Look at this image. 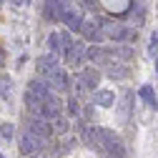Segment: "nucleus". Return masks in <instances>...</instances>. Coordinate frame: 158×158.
Masks as SVG:
<instances>
[{
    "instance_id": "nucleus-24",
    "label": "nucleus",
    "mask_w": 158,
    "mask_h": 158,
    "mask_svg": "<svg viewBox=\"0 0 158 158\" xmlns=\"http://www.w3.org/2000/svg\"><path fill=\"white\" fill-rule=\"evenodd\" d=\"M68 110H70V115H78V113H81V103H78V98H75V95H70V101H68Z\"/></svg>"
},
{
    "instance_id": "nucleus-30",
    "label": "nucleus",
    "mask_w": 158,
    "mask_h": 158,
    "mask_svg": "<svg viewBox=\"0 0 158 158\" xmlns=\"http://www.w3.org/2000/svg\"><path fill=\"white\" fill-rule=\"evenodd\" d=\"M156 70H158V63H156Z\"/></svg>"
},
{
    "instance_id": "nucleus-20",
    "label": "nucleus",
    "mask_w": 158,
    "mask_h": 158,
    "mask_svg": "<svg viewBox=\"0 0 158 158\" xmlns=\"http://www.w3.org/2000/svg\"><path fill=\"white\" fill-rule=\"evenodd\" d=\"M141 98H143V101H146L151 108H156V93H153L151 85H143V88H141Z\"/></svg>"
},
{
    "instance_id": "nucleus-18",
    "label": "nucleus",
    "mask_w": 158,
    "mask_h": 158,
    "mask_svg": "<svg viewBox=\"0 0 158 158\" xmlns=\"http://www.w3.org/2000/svg\"><path fill=\"white\" fill-rule=\"evenodd\" d=\"M108 78H123L126 73H128V68L123 65V63H113V65H108Z\"/></svg>"
},
{
    "instance_id": "nucleus-11",
    "label": "nucleus",
    "mask_w": 158,
    "mask_h": 158,
    "mask_svg": "<svg viewBox=\"0 0 158 158\" xmlns=\"http://www.w3.org/2000/svg\"><path fill=\"white\" fill-rule=\"evenodd\" d=\"M30 131H33V133H38L40 138H48V135L53 133V126H48V118H33Z\"/></svg>"
},
{
    "instance_id": "nucleus-29",
    "label": "nucleus",
    "mask_w": 158,
    "mask_h": 158,
    "mask_svg": "<svg viewBox=\"0 0 158 158\" xmlns=\"http://www.w3.org/2000/svg\"><path fill=\"white\" fill-rule=\"evenodd\" d=\"M0 158H5V156H3V153H0Z\"/></svg>"
},
{
    "instance_id": "nucleus-3",
    "label": "nucleus",
    "mask_w": 158,
    "mask_h": 158,
    "mask_svg": "<svg viewBox=\"0 0 158 158\" xmlns=\"http://www.w3.org/2000/svg\"><path fill=\"white\" fill-rule=\"evenodd\" d=\"M81 33L88 38V40H93V43H101L103 40V23H98V20H83V25H81Z\"/></svg>"
},
{
    "instance_id": "nucleus-9",
    "label": "nucleus",
    "mask_w": 158,
    "mask_h": 158,
    "mask_svg": "<svg viewBox=\"0 0 158 158\" xmlns=\"http://www.w3.org/2000/svg\"><path fill=\"white\" fill-rule=\"evenodd\" d=\"M38 70H40L43 75L55 73V70H58V58H55V53H53V55H43L40 60H38Z\"/></svg>"
},
{
    "instance_id": "nucleus-16",
    "label": "nucleus",
    "mask_w": 158,
    "mask_h": 158,
    "mask_svg": "<svg viewBox=\"0 0 158 158\" xmlns=\"http://www.w3.org/2000/svg\"><path fill=\"white\" fill-rule=\"evenodd\" d=\"M131 101H133V95L131 93H123V101H121V108H118V118H121V123L128 121V115H131Z\"/></svg>"
},
{
    "instance_id": "nucleus-5",
    "label": "nucleus",
    "mask_w": 158,
    "mask_h": 158,
    "mask_svg": "<svg viewBox=\"0 0 158 158\" xmlns=\"http://www.w3.org/2000/svg\"><path fill=\"white\" fill-rule=\"evenodd\" d=\"M68 5H70L68 0H48L45 3V18H50V20H63Z\"/></svg>"
},
{
    "instance_id": "nucleus-25",
    "label": "nucleus",
    "mask_w": 158,
    "mask_h": 158,
    "mask_svg": "<svg viewBox=\"0 0 158 158\" xmlns=\"http://www.w3.org/2000/svg\"><path fill=\"white\" fill-rule=\"evenodd\" d=\"M115 55H121V58H131L133 55V48H128V45H121L115 50Z\"/></svg>"
},
{
    "instance_id": "nucleus-7",
    "label": "nucleus",
    "mask_w": 158,
    "mask_h": 158,
    "mask_svg": "<svg viewBox=\"0 0 158 158\" xmlns=\"http://www.w3.org/2000/svg\"><path fill=\"white\" fill-rule=\"evenodd\" d=\"M85 55H88V60H90L93 65H106V63L110 60V53L103 50L101 45H90V48L85 50Z\"/></svg>"
},
{
    "instance_id": "nucleus-4",
    "label": "nucleus",
    "mask_w": 158,
    "mask_h": 158,
    "mask_svg": "<svg viewBox=\"0 0 158 158\" xmlns=\"http://www.w3.org/2000/svg\"><path fill=\"white\" fill-rule=\"evenodd\" d=\"M83 143H85L88 148H101V146H103V128L85 126V128H83Z\"/></svg>"
},
{
    "instance_id": "nucleus-6",
    "label": "nucleus",
    "mask_w": 158,
    "mask_h": 158,
    "mask_svg": "<svg viewBox=\"0 0 158 158\" xmlns=\"http://www.w3.org/2000/svg\"><path fill=\"white\" fill-rule=\"evenodd\" d=\"M63 23L68 25V30H81V25H83V15H81V10H78L75 5H68L65 15H63Z\"/></svg>"
},
{
    "instance_id": "nucleus-28",
    "label": "nucleus",
    "mask_w": 158,
    "mask_h": 158,
    "mask_svg": "<svg viewBox=\"0 0 158 158\" xmlns=\"http://www.w3.org/2000/svg\"><path fill=\"white\" fill-rule=\"evenodd\" d=\"M33 158H40V156H38V153H35V156H33Z\"/></svg>"
},
{
    "instance_id": "nucleus-17",
    "label": "nucleus",
    "mask_w": 158,
    "mask_h": 158,
    "mask_svg": "<svg viewBox=\"0 0 158 158\" xmlns=\"http://www.w3.org/2000/svg\"><path fill=\"white\" fill-rule=\"evenodd\" d=\"M81 78H83V83H85L88 88H93V85H98V83H101V73H98L95 68H85Z\"/></svg>"
},
{
    "instance_id": "nucleus-2",
    "label": "nucleus",
    "mask_w": 158,
    "mask_h": 158,
    "mask_svg": "<svg viewBox=\"0 0 158 158\" xmlns=\"http://www.w3.org/2000/svg\"><path fill=\"white\" fill-rule=\"evenodd\" d=\"M43 141H45V138H40L38 133L25 131V133L20 135V153H25V156H35L38 151L43 148Z\"/></svg>"
},
{
    "instance_id": "nucleus-14",
    "label": "nucleus",
    "mask_w": 158,
    "mask_h": 158,
    "mask_svg": "<svg viewBox=\"0 0 158 158\" xmlns=\"http://www.w3.org/2000/svg\"><path fill=\"white\" fill-rule=\"evenodd\" d=\"M0 95H3V101H13V78L8 73L0 75Z\"/></svg>"
},
{
    "instance_id": "nucleus-19",
    "label": "nucleus",
    "mask_w": 158,
    "mask_h": 158,
    "mask_svg": "<svg viewBox=\"0 0 158 158\" xmlns=\"http://www.w3.org/2000/svg\"><path fill=\"white\" fill-rule=\"evenodd\" d=\"M48 48H50V53H60L63 50V40H60V35H58V33H50L48 35Z\"/></svg>"
},
{
    "instance_id": "nucleus-13",
    "label": "nucleus",
    "mask_w": 158,
    "mask_h": 158,
    "mask_svg": "<svg viewBox=\"0 0 158 158\" xmlns=\"http://www.w3.org/2000/svg\"><path fill=\"white\" fill-rule=\"evenodd\" d=\"M43 106H45V118H48V121H53V118L60 115V101H58L55 95H50Z\"/></svg>"
},
{
    "instance_id": "nucleus-26",
    "label": "nucleus",
    "mask_w": 158,
    "mask_h": 158,
    "mask_svg": "<svg viewBox=\"0 0 158 158\" xmlns=\"http://www.w3.org/2000/svg\"><path fill=\"white\" fill-rule=\"evenodd\" d=\"M148 53L153 55V53H158V33H153V38H151V45H148Z\"/></svg>"
},
{
    "instance_id": "nucleus-15",
    "label": "nucleus",
    "mask_w": 158,
    "mask_h": 158,
    "mask_svg": "<svg viewBox=\"0 0 158 158\" xmlns=\"http://www.w3.org/2000/svg\"><path fill=\"white\" fill-rule=\"evenodd\" d=\"M93 101H95V106H101V108H110V106L115 103V98H113L110 90H98V93L93 95Z\"/></svg>"
},
{
    "instance_id": "nucleus-10",
    "label": "nucleus",
    "mask_w": 158,
    "mask_h": 158,
    "mask_svg": "<svg viewBox=\"0 0 158 158\" xmlns=\"http://www.w3.org/2000/svg\"><path fill=\"white\" fill-rule=\"evenodd\" d=\"M48 83H50L55 90H68V85H70V83H68V75H65L60 68H58L55 73H50V75H48Z\"/></svg>"
},
{
    "instance_id": "nucleus-22",
    "label": "nucleus",
    "mask_w": 158,
    "mask_h": 158,
    "mask_svg": "<svg viewBox=\"0 0 158 158\" xmlns=\"http://www.w3.org/2000/svg\"><path fill=\"white\" fill-rule=\"evenodd\" d=\"M0 135H3L5 141H10V138L15 135V126L13 123H3V126H0Z\"/></svg>"
},
{
    "instance_id": "nucleus-21",
    "label": "nucleus",
    "mask_w": 158,
    "mask_h": 158,
    "mask_svg": "<svg viewBox=\"0 0 158 158\" xmlns=\"http://www.w3.org/2000/svg\"><path fill=\"white\" fill-rule=\"evenodd\" d=\"M53 131H55V133H65V131H68V121L60 118V115L53 118Z\"/></svg>"
},
{
    "instance_id": "nucleus-1",
    "label": "nucleus",
    "mask_w": 158,
    "mask_h": 158,
    "mask_svg": "<svg viewBox=\"0 0 158 158\" xmlns=\"http://www.w3.org/2000/svg\"><path fill=\"white\" fill-rule=\"evenodd\" d=\"M110 158H123L126 156V148H123V141L118 138L113 131H106L103 128V146H101Z\"/></svg>"
},
{
    "instance_id": "nucleus-23",
    "label": "nucleus",
    "mask_w": 158,
    "mask_h": 158,
    "mask_svg": "<svg viewBox=\"0 0 158 158\" xmlns=\"http://www.w3.org/2000/svg\"><path fill=\"white\" fill-rule=\"evenodd\" d=\"M133 10H135V25L143 23V3L141 0H133Z\"/></svg>"
},
{
    "instance_id": "nucleus-12",
    "label": "nucleus",
    "mask_w": 158,
    "mask_h": 158,
    "mask_svg": "<svg viewBox=\"0 0 158 158\" xmlns=\"http://www.w3.org/2000/svg\"><path fill=\"white\" fill-rule=\"evenodd\" d=\"M83 55H85V45H83V43H73V45L65 50V58H68L73 65L81 63V60H83Z\"/></svg>"
},
{
    "instance_id": "nucleus-27",
    "label": "nucleus",
    "mask_w": 158,
    "mask_h": 158,
    "mask_svg": "<svg viewBox=\"0 0 158 158\" xmlns=\"http://www.w3.org/2000/svg\"><path fill=\"white\" fill-rule=\"evenodd\" d=\"M10 3H13V5H18V8H20V5H25V0H10Z\"/></svg>"
},
{
    "instance_id": "nucleus-8",
    "label": "nucleus",
    "mask_w": 158,
    "mask_h": 158,
    "mask_svg": "<svg viewBox=\"0 0 158 158\" xmlns=\"http://www.w3.org/2000/svg\"><path fill=\"white\" fill-rule=\"evenodd\" d=\"M28 95L35 98V101H48L53 93H50V85H45L43 81H33L30 88H28Z\"/></svg>"
}]
</instances>
